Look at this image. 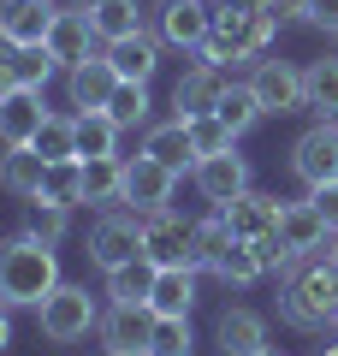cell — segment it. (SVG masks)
<instances>
[{"instance_id":"47","label":"cell","mask_w":338,"mask_h":356,"mask_svg":"<svg viewBox=\"0 0 338 356\" xmlns=\"http://www.w3.org/2000/svg\"><path fill=\"white\" fill-rule=\"evenodd\" d=\"M321 356H338V344H326V350H321Z\"/></svg>"},{"instance_id":"33","label":"cell","mask_w":338,"mask_h":356,"mask_svg":"<svg viewBox=\"0 0 338 356\" xmlns=\"http://www.w3.org/2000/svg\"><path fill=\"white\" fill-rule=\"evenodd\" d=\"M214 113H220L232 131H238V137L255 125V119H267V113H261V102H255V89H250V83H238V77L225 83V95H220V107H214Z\"/></svg>"},{"instance_id":"39","label":"cell","mask_w":338,"mask_h":356,"mask_svg":"<svg viewBox=\"0 0 338 356\" xmlns=\"http://www.w3.org/2000/svg\"><path fill=\"white\" fill-rule=\"evenodd\" d=\"M30 232L48 243H60L65 232H72V202H48V196H36L30 202Z\"/></svg>"},{"instance_id":"36","label":"cell","mask_w":338,"mask_h":356,"mask_svg":"<svg viewBox=\"0 0 338 356\" xmlns=\"http://www.w3.org/2000/svg\"><path fill=\"white\" fill-rule=\"evenodd\" d=\"M42 196L48 202H83V161H48Z\"/></svg>"},{"instance_id":"29","label":"cell","mask_w":338,"mask_h":356,"mask_svg":"<svg viewBox=\"0 0 338 356\" xmlns=\"http://www.w3.org/2000/svg\"><path fill=\"white\" fill-rule=\"evenodd\" d=\"M89 24H95L101 48H107V42L137 36V30H143V6H137V0H101V6H89Z\"/></svg>"},{"instance_id":"38","label":"cell","mask_w":338,"mask_h":356,"mask_svg":"<svg viewBox=\"0 0 338 356\" xmlns=\"http://www.w3.org/2000/svg\"><path fill=\"white\" fill-rule=\"evenodd\" d=\"M190 143H196V154H225V149H238V131L220 113H202V119H190Z\"/></svg>"},{"instance_id":"41","label":"cell","mask_w":338,"mask_h":356,"mask_svg":"<svg viewBox=\"0 0 338 356\" xmlns=\"http://www.w3.org/2000/svg\"><path fill=\"white\" fill-rule=\"evenodd\" d=\"M303 24H321V30H338V0H303Z\"/></svg>"},{"instance_id":"25","label":"cell","mask_w":338,"mask_h":356,"mask_svg":"<svg viewBox=\"0 0 338 356\" xmlns=\"http://www.w3.org/2000/svg\"><path fill=\"white\" fill-rule=\"evenodd\" d=\"M303 113L338 119V54H332V60L303 65Z\"/></svg>"},{"instance_id":"2","label":"cell","mask_w":338,"mask_h":356,"mask_svg":"<svg viewBox=\"0 0 338 356\" xmlns=\"http://www.w3.org/2000/svg\"><path fill=\"white\" fill-rule=\"evenodd\" d=\"M338 309V273L326 255H297L279 285V321L297 332H326Z\"/></svg>"},{"instance_id":"8","label":"cell","mask_w":338,"mask_h":356,"mask_svg":"<svg viewBox=\"0 0 338 356\" xmlns=\"http://www.w3.org/2000/svg\"><path fill=\"white\" fill-rule=\"evenodd\" d=\"M291 172H297L309 191L326 184V178H338V119H314V125L291 143Z\"/></svg>"},{"instance_id":"17","label":"cell","mask_w":338,"mask_h":356,"mask_svg":"<svg viewBox=\"0 0 338 356\" xmlns=\"http://www.w3.org/2000/svg\"><path fill=\"white\" fill-rule=\"evenodd\" d=\"M42 119H48V107H42V89H18V83H6V95H0V143H6V149H18V143H36Z\"/></svg>"},{"instance_id":"35","label":"cell","mask_w":338,"mask_h":356,"mask_svg":"<svg viewBox=\"0 0 338 356\" xmlns=\"http://www.w3.org/2000/svg\"><path fill=\"white\" fill-rule=\"evenodd\" d=\"M232 243H238V238H232V226L220 220V208H214L208 220H196V261L208 267V273L225 261V250H232Z\"/></svg>"},{"instance_id":"9","label":"cell","mask_w":338,"mask_h":356,"mask_svg":"<svg viewBox=\"0 0 338 356\" xmlns=\"http://www.w3.org/2000/svg\"><path fill=\"white\" fill-rule=\"evenodd\" d=\"M172 191H178V172H166L154 154L137 149V161H125V208L161 214V208H172Z\"/></svg>"},{"instance_id":"11","label":"cell","mask_w":338,"mask_h":356,"mask_svg":"<svg viewBox=\"0 0 338 356\" xmlns=\"http://www.w3.org/2000/svg\"><path fill=\"white\" fill-rule=\"evenodd\" d=\"M255 102H261V113L285 119V113H303V72L291 60H255Z\"/></svg>"},{"instance_id":"26","label":"cell","mask_w":338,"mask_h":356,"mask_svg":"<svg viewBox=\"0 0 338 356\" xmlns=\"http://www.w3.org/2000/svg\"><path fill=\"white\" fill-rule=\"evenodd\" d=\"M190 303H196V267H161L154 291H149V309L154 315H190Z\"/></svg>"},{"instance_id":"5","label":"cell","mask_w":338,"mask_h":356,"mask_svg":"<svg viewBox=\"0 0 338 356\" xmlns=\"http://www.w3.org/2000/svg\"><path fill=\"white\" fill-rule=\"evenodd\" d=\"M143 255V214L137 208H101V220L89 226V261L101 267V273H113V267H125Z\"/></svg>"},{"instance_id":"4","label":"cell","mask_w":338,"mask_h":356,"mask_svg":"<svg viewBox=\"0 0 338 356\" xmlns=\"http://www.w3.org/2000/svg\"><path fill=\"white\" fill-rule=\"evenodd\" d=\"M36 327H42V339H48V344H77V339H89V332L101 327V303L89 297V285L60 280V285H54V297H42Z\"/></svg>"},{"instance_id":"40","label":"cell","mask_w":338,"mask_h":356,"mask_svg":"<svg viewBox=\"0 0 338 356\" xmlns=\"http://www.w3.org/2000/svg\"><path fill=\"white\" fill-rule=\"evenodd\" d=\"M309 202L321 208V220H326V226L338 232V178H326V184H314V191H309Z\"/></svg>"},{"instance_id":"16","label":"cell","mask_w":338,"mask_h":356,"mask_svg":"<svg viewBox=\"0 0 338 356\" xmlns=\"http://www.w3.org/2000/svg\"><path fill=\"white\" fill-rule=\"evenodd\" d=\"M113 89H119V72H113L107 48L89 54V60H77L72 72H65V95H72L77 113H89V107H107V102H113Z\"/></svg>"},{"instance_id":"24","label":"cell","mask_w":338,"mask_h":356,"mask_svg":"<svg viewBox=\"0 0 338 356\" xmlns=\"http://www.w3.org/2000/svg\"><path fill=\"white\" fill-rule=\"evenodd\" d=\"M83 202L89 208H119L125 202V154H95V161H83Z\"/></svg>"},{"instance_id":"48","label":"cell","mask_w":338,"mask_h":356,"mask_svg":"<svg viewBox=\"0 0 338 356\" xmlns=\"http://www.w3.org/2000/svg\"><path fill=\"white\" fill-rule=\"evenodd\" d=\"M107 356H131V350H107Z\"/></svg>"},{"instance_id":"46","label":"cell","mask_w":338,"mask_h":356,"mask_svg":"<svg viewBox=\"0 0 338 356\" xmlns=\"http://www.w3.org/2000/svg\"><path fill=\"white\" fill-rule=\"evenodd\" d=\"M77 6H83V13H89V6H101V0H77Z\"/></svg>"},{"instance_id":"6","label":"cell","mask_w":338,"mask_h":356,"mask_svg":"<svg viewBox=\"0 0 338 356\" xmlns=\"http://www.w3.org/2000/svg\"><path fill=\"white\" fill-rule=\"evenodd\" d=\"M149 18L161 48H178V54H202V42L214 30V6H202V0H154Z\"/></svg>"},{"instance_id":"31","label":"cell","mask_w":338,"mask_h":356,"mask_svg":"<svg viewBox=\"0 0 338 356\" xmlns=\"http://www.w3.org/2000/svg\"><path fill=\"white\" fill-rule=\"evenodd\" d=\"M107 113L119 119V131H149V113H154V102H149V83H125V77H119V89H113Z\"/></svg>"},{"instance_id":"42","label":"cell","mask_w":338,"mask_h":356,"mask_svg":"<svg viewBox=\"0 0 338 356\" xmlns=\"http://www.w3.org/2000/svg\"><path fill=\"white\" fill-rule=\"evenodd\" d=\"M267 18H279V24H291V18H303V0H267Z\"/></svg>"},{"instance_id":"12","label":"cell","mask_w":338,"mask_h":356,"mask_svg":"<svg viewBox=\"0 0 338 356\" xmlns=\"http://www.w3.org/2000/svg\"><path fill=\"white\" fill-rule=\"evenodd\" d=\"M332 238H338V232L321 220V208H314L309 196L279 208V243L291 250V261H297V255H326V250H332Z\"/></svg>"},{"instance_id":"52","label":"cell","mask_w":338,"mask_h":356,"mask_svg":"<svg viewBox=\"0 0 338 356\" xmlns=\"http://www.w3.org/2000/svg\"><path fill=\"white\" fill-rule=\"evenodd\" d=\"M332 42H338V30H332Z\"/></svg>"},{"instance_id":"15","label":"cell","mask_w":338,"mask_h":356,"mask_svg":"<svg viewBox=\"0 0 338 356\" xmlns=\"http://www.w3.org/2000/svg\"><path fill=\"white\" fill-rule=\"evenodd\" d=\"M190 178H196V191L208 196L214 208H220V202H232V196L250 191V161H243L238 149H225V154H202Z\"/></svg>"},{"instance_id":"49","label":"cell","mask_w":338,"mask_h":356,"mask_svg":"<svg viewBox=\"0 0 338 356\" xmlns=\"http://www.w3.org/2000/svg\"><path fill=\"white\" fill-rule=\"evenodd\" d=\"M0 95H6V77H0Z\"/></svg>"},{"instance_id":"1","label":"cell","mask_w":338,"mask_h":356,"mask_svg":"<svg viewBox=\"0 0 338 356\" xmlns=\"http://www.w3.org/2000/svg\"><path fill=\"white\" fill-rule=\"evenodd\" d=\"M60 285V255L36 232H13L0 238V303L6 309H42V297H54Z\"/></svg>"},{"instance_id":"23","label":"cell","mask_w":338,"mask_h":356,"mask_svg":"<svg viewBox=\"0 0 338 356\" xmlns=\"http://www.w3.org/2000/svg\"><path fill=\"white\" fill-rule=\"evenodd\" d=\"M214 344H220V356H255L267 344V321L255 309H225L214 321Z\"/></svg>"},{"instance_id":"45","label":"cell","mask_w":338,"mask_h":356,"mask_svg":"<svg viewBox=\"0 0 338 356\" xmlns=\"http://www.w3.org/2000/svg\"><path fill=\"white\" fill-rule=\"evenodd\" d=\"M326 261H332V273H338V238H332V250H326Z\"/></svg>"},{"instance_id":"10","label":"cell","mask_w":338,"mask_h":356,"mask_svg":"<svg viewBox=\"0 0 338 356\" xmlns=\"http://www.w3.org/2000/svg\"><path fill=\"white\" fill-rule=\"evenodd\" d=\"M225 83H232V77H225V65L196 60V65L172 83V119H184V125H190V119L214 113V107H220V95H225Z\"/></svg>"},{"instance_id":"19","label":"cell","mask_w":338,"mask_h":356,"mask_svg":"<svg viewBox=\"0 0 338 356\" xmlns=\"http://www.w3.org/2000/svg\"><path fill=\"white\" fill-rule=\"evenodd\" d=\"M54 13H60L54 0H0V36L18 48H36V42H48Z\"/></svg>"},{"instance_id":"27","label":"cell","mask_w":338,"mask_h":356,"mask_svg":"<svg viewBox=\"0 0 338 356\" xmlns=\"http://www.w3.org/2000/svg\"><path fill=\"white\" fill-rule=\"evenodd\" d=\"M95 154H119V119L107 107L77 113V161H95Z\"/></svg>"},{"instance_id":"34","label":"cell","mask_w":338,"mask_h":356,"mask_svg":"<svg viewBox=\"0 0 338 356\" xmlns=\"http://www.w3.org/2000/svg\"><path fill=\"white\" fill-rule=\"evenodd\" d=\"M261 273H267V267L255 261V250H250V243H232V250H225V261L214 267V280H220V285H232V291H250V285L261 280Z\"/></svg>"},{"instance_id":"37","label":"cell","mask_w":338,"mask_h":356,"mask_svg":"<svg viewBox=\"0 0 338 356\" xmlns=\"http://www.w3.org/2000/svg\"><path fill=\"white\" fill-rule=\"evenodd\" d=\"M149 356H190V315H154Z\"/></svg>"},{"instance_id":"51","label":"cell","mask_w":338,"mask_h":356,"mask_svg":"<svg viewBox=\"0 0 338 356\" xmlns=\"http://www.w3.org/2000/svg\"><path fill=\"white\" fill-rule=\"evenodd\" d=\"M332 327H338V309H332Z\"/></svg>"},{"instance_id":"3","label":"cell","mask_w":338,"mask_h":356,"mask_svg":"<svg viewBox=\"0 0 338 356\" xmlns=\"http://www.w3.org/2000/svg\"><path fill=\"white\" fill-rule=\"evenodd\" d=\"M279 18L255 13V6H243V0H220L214 6V30L208 42H202V60L208 65H238V60H261L267 42H273Z\"/></svg>"},{"instance_id":"20","label":"cell","mask_w":338,"mask_h":356,"mask_svg":"<svg viewBox=\"0 0 338 356\" xmlns=\"http://www.w3.org/2000/svg\"><path fill=\"white\" fill-rule=\"evenodd\" d=\"M143 154H154V161H161L166 172H178V178H184V172H196V161H202V154H196V143H190V125H184V119L149 125V131H143Z\"/></svg>"},{"instance_id":"28","label":"cell","mask_w":338,"mask_h":356,"mask_svg":"<svg viewBox=\"0 0 338 356\" xmlns=\"http://www.w3.org/2000/svg\"><path fill=\"white\" fill-rule=\"evenodd\" d=\"M154 273H161V267H154L149 255H137V261H125V267H113V273H107V303H149Z\"/></svg>"},{"instance_id":"13","label":"cell","mask_w":338,"mask_h":356,"mask_svg":"<svg viewBox=\"0 0 338 356\" xmlns=\"http://www.w3.org/2000/svg\"><path fill=\"white\" fill-rule=\"evenodd\" d=\"M101 344L107 350H131V356H149V332H154V309L149 303H107L101 309Z\"/></svg>"},{"instance_id":"50","label":"cell","mask_w":338,"mask_h":356,"mask_svg":"<svg viewBox=\"0 0 338 356\" xmlns=\"http://www.w3.org/2000/svg\"><path fill=\"white\" fill-rule=\"evenodd\" d=\"M202 6H220V0H202Z\"/></svg>"},{"instance_id":"21","label":"cell","mask_w":338,"mask_h":356,"mask_svg":"<svg viewBox=\"0 0 338 356\" xmlns=\"http://www.w3.org/2000/svg\"><path fill=\"white\" fill-rule=\"evenodd\" d=\"M107 60H113V72L125 77V83H149V77L161 72V36H154V30L119 36V42H107Z\"/></svg>"},{"instance_id":"18","label":"cell","mask_w":338,"mask_h":356,"mask_svg":"<svg viewBox=\"0 0 338 356\" xmlns=\"http://www.w3.org/2000/svg\"><path fill=\"white\" fill-rule=\"evenodd\" d=\"M95 42H101V36H95V24H89V13H83V6H72V13H54V30H48L42 48L60 60V72H72L77 60L95 54Z\"/></svg>"},{"instance_id":"7","label":"cell","mask_w":338,"mask_h":356,"mask_svg":"<svg viewBox=\"0 0 338 356\" xmlns=\"http://www.w3.org/2000/svg\"><path fill=\"white\" fill-rule=\"evenodd\" d=\"M143 255L154 267H202L196 261V226L184 214H172V208L143 214Z\"/></svg>"},{"instance_id":"14","label":"cell","mask_w":338,"mask_h":356,"mask_svg":"<svg viewBox=\"0 0 338 356\" xmlns=\"http://www.w3.org/2000/svg\"><path fill=\"white\" fill-rule=\"evenodd\" d=\"M279 196H261L250 184V191L243 196H232V202H220V220L225 226H232V238L238 243H255V238H267V232H279Z\"/></svg>"},{"instance_id":"22","label":"cell","mask_w":338,"mask_h":356,"mask_svg":"<svg viewBox=\"0 0 338 356\" xmlns=\"http://www.w3.org/2000/svg\"><path fill=\"white\" fill-rule=\"evenodd\" d=\"M42 178H48V154H42L36 143H18V149L0 154V191L30 196V202H36V196H42Z\"/></svg>"},{"instance_id":"30","label":"cell","mask_w":338,"mask_h":356,"mask_svg":"<svg viewBox=\"0 0 338 356\" xmlns=\"http://www.w3.org/2000/svg\"><path fill=\"white\" fill-rule=\"evenodd\" d=\"M54 72H60V60H54L42 42H36V48H13V60L0 65V77H6V83H18V89H42Z\"/></svg>"},{"instance_id":"44","label":"cell","mask_w":338,"mask_h":356,"mask_svg":"<svg viewBox=\"0 0 338 356\" xmlns=\"http://www.w3.org/2000/svg\"><path fill=\"white\" fill-rule=\"evenodd\" d=\"M255 356H285V350H279V344H261V350H255Z\"/></svg>"},{"instance_id":"43","label":"cell","mask_w":338,"mask_h":356,"mask_svg":"<svg viewBox=\"0 0 338 356\" xmlns=\"http://www.w3.org/2000/svg\"><path fill=\"white\" fill-rule=\"evenodd\" d=\"M13 350V315H6V303H0V356Z\"/></svg>"},{"instance_id":"32","label":"cell","mask_w":338,"mask_h":356,"mask_svg":"<svg viewBox=\"0 0 338 356\" xmlns=\"http://www.w3.org/2000/svg\"><path fill=\"white\" fill-rule=\"evenodd\" d=\"M36 149L48 161H77V113H48L36 131Z\"/></svg>"}]
</instances>
